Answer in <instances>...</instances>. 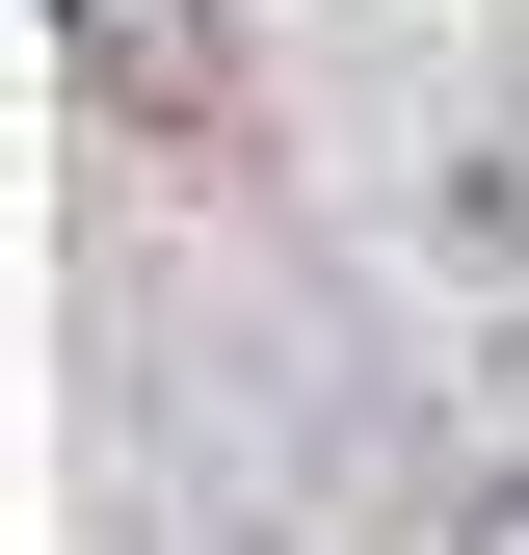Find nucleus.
Wrapping results in <instances>:
<instances>
[{
    "mask_svg": "<svg viewBox=\"0 0 529 555\" xmlns=\"http://www.w3.org/2000/svg\"><path fill=\"white\" fill-rule=\"evenodd\" d=\"M53 106L132 132V159H185V185H264V53H238V0H53Z\"/></svg>",
    "mask_w": 529,
    "mask_h": 555,
    "instance_id": "1",
    "label": "nucleus"
},
{
    "mask_svg": "<svg viewBox=\"0 0 529 555\" xmlns=\"http://www.w3.org/2000/svg\"><path fill=\"white\" fill-rule=\"evenodd\" d=\"M450 555H529V476H477V503H450Z\"/></svg>",
    "mask_w": 529,
    "mask_h": 555,
    "instance_id": "2",
    "label": "nucleus"
}]
</instances>
